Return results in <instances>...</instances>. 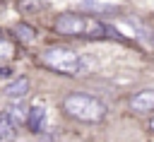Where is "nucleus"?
I'll return each mask as SVG.
<instances>
[{"mask_svg": "<svg viewBox=\"0 0 154 142\" xmlns=\"http://www.w3.org/2000/svg\"><path fill=\"white\" fill-rule=\"evenodd\" d=\"M55 31L65 36H91V39H120V34L91 17L84 14H60L55 19Z\"/></svg>", "mask_w": 154, "mask_h": 142, "instance_id": "f257e3e1", "label": "nucleus"}, {"mask_svg": "<svg viewBox=\"0 0 154 142\" xmlns=\"http://www.w3.org/2000/svg\"><path fill=\"white\" fill-rule=\"evenodd\" d=\"M38 60L55 70V72H63V75H84L87 72V65L82 60L79 53H75L72 48H65V46H51L46 51L38 53Z\"/></svg>", "mask_w": 154, "mask_h": 142, "instance_id": "f03ea898", "label": "nucleus"}, {"mask_svg": "<svg viewBox=\"0 0 154 142\" xmlns=\"http://www.w3.org/2000/svg\"><path fill=\"white\" fill-rule=\"evenodd\" d=\"M63 108L67 111V116L82 120V123H99L103 116H106V106L96 99V96H89V94H67L63 99Z\"/></svg>", "mask_w": 154, "mask_h": 142, "instance_id": "7ed1b4c3", "label": "nucleus"}, {"mask_svg": "<svg viewBox=\"0 0 154 142\" xmlns=\"http://www.w3.org/2000/svg\"><path fill=\"white\" fill-rule=\"evenodd\" d=\"M130 106H132V111H137V113H149V111H154V91H152V89L137 91V94L130 99Z\"/></svg>", "mask_w": 154, "mask_h": 142, "instance_id": "20e7f679", "label": "nucleus"}, {"mask_svg": "<svg viewBox=\"0 0 154 142\" xmlns=\"http://www.w3.org/2000/svg\"><path fill=\"white\" fill-rule=\"evenodd\" d=\"M5 111L10 113V118L14 120V125L19 128L22 123H26L29 120V108L22 103V99H10V103L5 106Z\"/></svg>", "mask_w": 154, "mask_h": 142, "instance_id": "39448f33", "label": "nucleus"}, {"mask_svg": "<svg viewBox=\"0 0 154 142\" xmlns=\"http://www.w3.org/2000/svg\"><path fill=\"white\" fill-rule=\"evenodd\" d=\"M29 79L26 77H19V79H14V82H10V84H5V96L7 99H24L26 94H29Z\"/></svg>", "mask_w": 154, "mask_h": 142, "instance_id": "423d86ee", "label": "nucleus"}, {"mask_svg": "<svg viewBox=\"0 0 154 142\" xmlns=\"http://www.w3.org/2000/svg\"><path fill=\"white\" fill-rule=\"evenodd\" d=\"M26 125H29L31 132H41L43 125H46V108L38 106V103L31 106V108H29V120H26Z\"/></svg>", "mask_w": 154, "mask_h": 142, "instance_id": "0eeeda50", "label": "nucleus"}, {"mask_svg": "<svg viewBox=\"0 0 154 142\" xmlns=\"http://www.w3.org/2000/svg\"><path fill=\"white\" fill-rule=\"evenodd\" d=\"M12 31H14V39L22 41V43H34L36 41V34H38L31 24H24V22H17Z\"/></svg>", "mask_w": 154, "mask_h": 142, "instance_id": "6e6552de", "label": "nucleus"}, {"mask_svg": "<svg viewBox=\"0 0 154 142\" xmlns=\"http://www.w3.org/2000/svg\"><path fill=\"white\" fill-rule=\"evenodd\" d=\"M14 120L10 118V113L7 111H2V116H0V140L2 142H10L12 140V135H14Z\"/></svg>", "mask_w": 154, "mask_h": 142, "instance_id": "1a4fd4ad", "label": "nucleus"}, {"mask_svg": "<svg viewBox=\"0 0 154 142\" xmlns=\"http://www.w3.org/2000/svg\"><path fill=\"white\" fill-rule=\"evenodd\" d=\"M48 2L46 0H17V10L24 14H36L38 10H43Z\"/></svg>", "mask_w": 154, "mask_h": 142, "instance_id": "9d476101", "label": "nucleus"}, {"mask_svg": "<svg viewBox=\"0 0 154 142\" xmlns=\"http://www.w3.org/2000/svg\"><path fill=\"white\" fill-rule=\"evenodd\" d=\"M10 55H12V48L7 41H2V58H10Z\"/></svg>", "mask_w": 154, "mask_h": 142, "instance_id": "9b49d317", "label": "nucleus"}, {"mask_svg": "<svg viewBox=\"0 0 154 142\" xmlns=\"http://www.w3.org/2000/svg\"><path fill=\"white\" fill-rule=\"evenodd\" d=\"M149 128H152V132H154V118H152V123H149Z\"/></svg>", "mask_w": 154, "mask_h": 142, "instance_id": "f8f14e48", "label": "nucleus"}]
</instances>
